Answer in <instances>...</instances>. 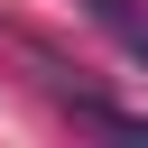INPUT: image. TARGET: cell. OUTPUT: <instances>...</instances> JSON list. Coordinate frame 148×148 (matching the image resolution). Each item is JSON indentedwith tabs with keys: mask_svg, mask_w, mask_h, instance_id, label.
Listing matches in <instances>:
<instances>
[{
	"mask_svg": "<svg viewBox=\"0 0 148 148\" xmlns=\"http://www.w3.org/2000/svg\"><path fill=\"white\" fill-rule=\"evenodd\" d=\"M83 18H92L130 65H148V0H83Z\"/></svg>",
	"mask_w": 148,
	"mask_h": 148,
	"instance_id": "cell-1",
	"label": "cell"
},
{
	"mask_svg": "<svg viewBox=\"0 0 148 148\" xmlns=\"http://www.w3.org/2000/svg\"><path fill=\"white\" fill-rule=\"evenodd\" d=\"M65 102H74V120H92V130H120V139H148V111H130V102H102V92H83V83H74Z\"/></svg>",
	"mask_w": 148,
	"mask_h": 148,
	"instance_id": "cell-2",
	"label": "cell"
}]
</instances>
